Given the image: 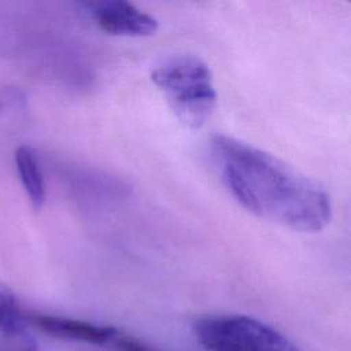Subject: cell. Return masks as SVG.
<instances>
[{
	"label": "cell",
	"instance_id": "6da1fadb",
	"mask_svg": "<svg viewBox=\"0 0 351 351\" xmlns=\"http://www.w3.org/2000/svg\"><path fill=\"white\" fill-rule=\"evenodd\" d=\"M211 148L223 184L250 213L306 233L330 222L329 193L277 156L223 134Z\"/></svg>",
	"mask_w": 351,
	"mask_h": 351
},
{
	"label": "cell",
	"instance_id": "7a4b0ae2",
	"mask_svg": "<svg viewBox=\"0 0 351 351\" xmlns=\"http://www.w3.org/2000/svg\"><path fill=\"white\" fill-rule=\"evenodd\" d=\"M151 80L180 122L191 129H199L207 122L215 107L217 92L211 69L203 59L176 55L156 66Z\"/></svg>",
	"mask_w": 351,
	"mask_h": 351
},
{
	"label": "cell",
	"instance_id": "3957f363",
	"mask_svg": "<svg viewBox=\"0 0 351 351\" xmlns=\"http://www.w3.org/2000/svg\"><path fill=\"white\" fill-rule=\"evenodd\" d=\"M193 333L207 351H300L281 332L247 315H204L195 321Z\"/></svg>",
	"mask_w": 351,
	"mask_h": 351
},
{
	"label": "cell",
	"instance_id": "277c9868",
	"mask_svg": "<svg viewBox=\"0 0 351 351\" xmlns=\"http://www.w3.org/2000/svg\"><path fill=\"white\" fill-rule=\"evenodd\" d=\"M95 23L106 33L147 37L158 30V21L125 0H97L82 4Z\"/></svg>",
	"mask_w": 351,
	"mask_h": 351
},
{
	"label": "cell",
	"instance_id": "5b68a950",
	"mask_svg": "<svg viewBox=\"0 0 351 351\" xmlns=\"http://www.w3.org/2000/svg\"><path fill=\"white\" fill-rule=\"evenodd\" d=\"M27 322L49 336L95 346L111 343L119 335V332L110 325H97L59 315L33 314L27 315Z\"/></svg>",
	"mask_w": 351,
	"mask_h": 351
},
{
	"label": "cell",
	"instance_id": "8992f818",
	"mask_svg": "<svg viewBox=\"0 0 351 351\" xmlns=\"http://www.w3.org/2000/svg\"><path fill=\"white\" fill-rule=\"evenodd\" d=\"M15 163L22 185L33 204L40 208L45 202V181L36 151L29 145H21L15 151Z\"/></svg>",
	"mask_w": 351,
	"mask_h": 351
},
{
	"label": "cell",
	"instance_id": "52a82bcc",
	"mask_svg": "<svg viewBox=\"0 0 351 351\" xmlns=\"http://www.w3.org/2000/svg\"><path fill=\"white\" fill-rule=\"evenodd\" d=\"M27 315L23 314L15 293L0 281V335L26 339Z\"/></svg>",
	"mask_w": 351,
	"mask_h": 351
},
{
	"label": "cell",
	"instance_id": "ba28073f",
	"mask_svg": "<svg viewBox=\"0 0 351 351\" xmlns=\"http://www.w3.org/2000/svg\"><path fill=\"white\" fill-rule=\"evenodd\" d=\"M112 343L115 344V347L119 351H159V350L154 348L152 346H148L144 341H141L136 337H132V336L118 335Z\"/></svg>",
	"mask_w": 351,
	"mask_h": 351
}]
</instances>
